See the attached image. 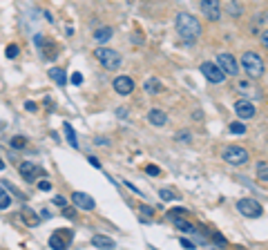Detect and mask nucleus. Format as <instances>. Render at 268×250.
Returning a JSON list of instances; mask_svg holds the SVG:
<instances>
[{"mask_svg": "<svg viewBox=\"0 0 268 250\" xmlns=\"http://www.w3.org/2000/svg\"><path fill=\"white\" fill-rule=\"evenodd\" d=\"M212 241H214L217 246H226V239L219 235V232H214V235H212Z\"/></svg>", "mask_w": 268, "mask_h": 250, "instance_id": "nucleus-37", "label": "nucleus"}, {"mask_svg": "<svg viewBox=\"0 0 268 250\" xmlns=\"http://www.w3.org/2000/svg\"><path fill=\"white\" fill-rule=\"evenodd\" d=\"M7 58H16L18 56V45H7Z\"/></svg>", "mask_w": 268, "mask_h": 250, "instance_id": "nucleus-32", "label": "nucleus"}, {"mask_svg": "<svg viewBox=\"0 0 268 250\" xmlns=\"http://www.w3.org/2000/svg\"><path fill=\"white\" fill-rule=\"evenodd\" d=\"M262 45L268 49V29H266V31H262Z\"/></svg>", "mask_w": 268, "mask_h": 250, "instance_id": "nucleus-42", "label": "nucleus"}, {"mask_svg": "<svg viewBox=\"0 0 268 250\" xmlns=\"http://www.w3.org/2000/svg\"><path fill=\"white\" fill-rule=\"evenodd\" d=\"M230 134H246V125L244 123H230Z\"/></svg>", "mask_w": 268, "mask_h": 250, "instance_id": "nucleus-28", "label": "nucleus"}, {"mask_svg": "<svg viewBox=\"0 0 268 250\" xmlns=\"http://www.w3.org/2000/svg\"><path fill=\"white\" fill-rule=\"evenodd\" d=\"M257 177H259V181L268 183V165L266 163H257Z\"/></svg>", "mask_w": 268, "mask_h": 250, "instance_id": "nucleus-27", "label": "nucleus"}, {"mask_svg": "<svg viewBox=\"0 0 268 250\" xmlns=\"http://www.w3.org/2000/svg\"><path fill=\"white\" fill-rule=\"evenodd\" d=\"M201 74H204L206 81H210L212 85H219V83L226 81V72L217 62H204V65H201Z\"/></svg>", "mask_w": 268, "mask_h": 250, "instance_id": "nucleus-6", "label": "nucleus"}, {"mask_svg": "<svg viewBox=\"0 0 268 250\" xmlns=\"http://www.w3.org/2000/svg\"><path fill=\"white\" fill-rule=\"evenodd\" d=\"M168 217H170V219H177V217H188V210H185V208H172V210L168 212Z\"/></svg>", "mask_w": 268, "mask_h": 250, "instance_id": "nucleus-29", "label": "nucleus"}, {"mask_svg": "<svg viewBox=\"0 0 268 250\" xmlns=\"http://www.w3.org/2000/svg\"><path fill=\"white\" fill-rule=\"evenodd\" d=\"M94 56L98 58V62H101L105 69H110V72H114V69L121 67V54L117 52V49H110V47H96V52H94Z\"/></svg>", "mask_w": 268, "mask_h": 250, "instance_id": "nucleus-3", "label": "nucleus"}, {"mask_svg": "<svg viewBox=\"0 0 268 250\" xmlns=\"http://www.w3.org/2000/svg\"><path fill=\"white\" fill-rule=\"evenodd\" d=\"M143 87H146L148 94H161V92H163V83H161L159 78H148Z\"/></svg>", "mask_w": 268, "mask_h": 250, "instance_id": "nucleus-18", "label": "nucleus"}, {"mask_svg": "<svg viewBox=\"0 0 268 250\" xmlns=\"http://www.w3.org/2000/svg\"><path fill=\"white\" fill-rule=\"evenodd\" d=\"M237 90L244 92V94H257V92H253V85H250V81H239V83H237Z\"/></svg>", "mask_w": 268, "mask_h": 250, "instance_id": "nucleus-26", "label": "nucleus"}, {"mask_svg": "<svg viewBox=\"0 0 268 250\" xmlns=\"http://www.w3.org/2000/svg\"><path fill=\"white\" fill-rule=\"evenodd\" d=\"M235 114H237L241 121L253 119L255 116V105L248 101V98H239V101L235 103Z\"/></svg>", "mask_w": 268, "mask_h": 250, "instance_id": "nucleus-10", "label": "nucleus"}, {"mask_svg": "<svg viewBox=\"0 0 268 250\" xmlns=\"http://www.w3.org/2000/svg\"><path fill=\"white\" fill-rule=\"evenodd\" d=\"M190 139H192V134L188 130H181L179 134H177V141H181V143H190Z\"/></svg>", "mask_w": 268, "mask_h": 250, "instance_id": "nucleus-31", "label": "nucleus"}, {"mask_svg": "<svg viewBox=\"0 0 268 250\" xmlns=\"http://www.w3.org/2000/svg\"><path fill=\"white\" fill-rule=\"evenodd\" d=\"M59 235H60V237H63V239H65V244H69V241H72V237H74V235H72V232H69V230H65V232L60 230Z\"/></svg>", "mask_w": 268, "mask_h": 250, "instance_id": "nucleus-38", "label": "nucleus"}, {"mask_svg": "<svg viewBox=\"0 0 268 250\" xmlns=\"http://www.w3.org/2000/svg\"><path fill=\"white\" fill-rule=\"evenodd\" d=\"M9 148H14V150H25V148H27V139H25V136H20V134L11 136V139H9Z\"/></svg>", "mask_w": 268, "mask_h": 250, "instance_id": "nucleus-23", "label": "nucleus"}, {"mask_svg": "<svg viewBox=\"0 0 268 250\" xmlns=\"http://www.w3.org/2000/svg\"><path fill=\"white\" fill-rule=\"evenodd\" d=\"M47 246L52 250H63V248H67V244H65V239L63 237L59 235V232H56V235H52L49 237V241H47Z\"/></svg>", "mask_w": 268, "mask_h": 250, "instance_id": "nucleus-20", "label": "nucleus"}, {"mask_svg": "<svg viewBox=\"0 0 268 250\" xmlns=\"http://www.w3.org/2000/svg\"><path fill=\"white\" fill-rule=\"evenodd\" d=\"M92 246H96V248H114V239L112 237H105V235H94L92 237Z\"/></svg>", "mask_w": 268, "mask_h": 250, "instance_id": "nucleus-15", "label": "nucleus"}, {"mask_svg": "<svg viewBox=\"0 0 268 250\" xmlns=\"http://www.w3.org/2000/svg\"><path fill=\"white\" fill-rule=\"evenodd\" d=\"M9 206H11V197L0 188V210H7Z\"/></svg>", "mask_w": 268, "mask_h": 250, "instance_id": "nucleus-25", "label": "nucleus"}, {"mask_svg": "<svg viewBox=\"0 0 268 250\" xmlns=\"http://www.w3.org/2000/svg\"><path fill=\"white\" fill-rule=\"evenodd\" d=\"M146 172H148V174H154V177H156V174H161V170L156 168V165H148Z\"/></svg>", "mask_w": 268, "mask_h": 250, "instance_id": "nucleus-39", "label": "nucleus"}, {"mask_svg": "<svg viewBox=\"0 0 268 250\" xmlns=\"http://www.w3.org/2000/svg\"><path fill=\"white\" fill-rule=\"evenodd\" d=\"M181 246H183V248H190V250H195L197 246L192 244V241H188V239H181Z\"/></svg>", "mask_w": 268, "mask_h": 250, "instance_id": "nucleus-41", "label": "nucleus"}, {"mask_svg": "<svg viewBox=\"0 0 268 250\" xmlns=\"http://www.w3.org/2000/svg\"><path fill=\"white\" fill-rule=\"evenodd\" d=\"M112 34H114L112 27H98L96 31H94V38H96V43L101 45V43H107V40L112 38Z\"/></svg>", "mask_w": 268, "mask_h": 250, "instance_id": "nucleus-16", "label": "nucleus"}, {"mask_svg": "<svg viewBox=\"0 0 268 250\" xmlns=\"http://www.w3.org/2000/svg\"><path fill=\"white\" fill-rule=\"evenodd\" d=\"M88 161H89V163L94 165V168H98V170H101V161H98L96 156H88Z\"/></svg>", "mask_w": 268, "mask_h": 250, "instance_id": "nucleus-40", "label": "nucleus"}, {"mask_svg": "<svg viewBox=\"0 0 268 250\" xmlns=\"http://www.w3.org/2000/svg\"><path fill=\"white\" fill-rule=\"evenodd\" d=\"M201 11L210 23H217L221 18V0H201Z\"/></svg>", "mask_w": 268, "mask_h": 250, "instance_id": "nucleus-9", "label": "nucleus"}, {"mask_svg": "<svg viewBox=\"0 0 268 250\" xmlns=\"http://www.w3.org/2000/svg\"><path fill=\"white\" fill-rule=\"evenodd\" d=\"M72 201H74V206L81 208V210H94V208H96V201H94L89 194H85V192H74Z\"/></svg>", "mask_w": 268, "mask_h": 250, "instance_id": "nucleus-12", "label": "nucleus"}, {"mask_svg": "<svg viewBox=\"0 0 268 250\" xmlns=\"http://www.w3.org/2000/svg\"><path fill=\"white\" fill-rule=\"evenodd\" d=\"M81 83H83V74L74 72V74H72V85H81Z\"/></svg>", "mask_w": 268, "mask_h": 250, "instance_id": "nucleus-36", "label": "nucleus"}, {"mask_svg": "<svg viewBox=\"0 0 268 250\" xmlns=\"http://www.w3.org/2000/svg\"><path fill=\"white\" fill-rule=\"evenodd\" d=\"M112 85L117 90V94H121V96H130L132 92H134V81L130 76H117Z\"/></svg>", "mask_w": 268, "mask_h": 250, "instance_id": "nucleus-11", "label": "nucleus"}, {"mask_svg": "<svg viewBox=\"0 0 268 250\" xmlns=\"http://www.w3.org/2000/svg\"><path fill=\"white\" fill-rule=\"evenodd\" d=\"M38 190H43V192H47V190H52V183H49L47 179H43V181H38Z\"/></svg>", "mask_w": 268, "mask_h": 250, "instance_id": "nucleus-35", "label": "nucleus"}, {"mask_svg": "<svg viewBox=\"0 0 268 250\" xmlns=\"http://www.w3.org/2000/svg\"><path fill=\"white\" fill-rule=\"evenodd\" d=\"M0 170H5V161L0 159Z\"/></svg>", "mask_w": 268, "mask_h": 250, "instance_id": "nucleus-45", "label": "nucleus"}, {"mask_svg": "<svg viewBox=\"0 0 268 250\" xmlns=\"http://www.w3.org/2000/svg\"><path fill=\"white\" fill-rule=\"evenodd\" d=\"M56 56H59V52H56V45L54 43H49L47 47H43V58L45 61H54Z\"/></svg>", "mask_w": 268, "mask_h": 250, "instance_id": "nucleus-24", "label": "nucleus"}, {"mask_svg": "<svg viewBox=\"0 0 268 250\" xmlns=\"http://www.w3.org/2000/svg\"><path fill=\"white\" fill-rule=\"evenodd\" d=\"M175 29H177V34H179V38L183 40V43H188V45L197 43L199 36H201V23L197 20V16L188 14V11L177 14Z\"/></svg>", "mask_w": 268, "mask_h": 250, "instance_id": "nucleus-1", "label": "nucleus"}, {"mask_svg": "<svg viewBox=\"0 0 268 250\" xmlns=\"http://www.w3.org/2000/svg\"><path fill=\"white\" fill-rule=\"evenodd\" d=\"M172 223H175L179 230H183V232H197L195 226H192V223H188V219H185V217H177V219H172Z\"/></svg>", "mask_w": 268, "mask_h": 250, "instance_id": "nucleus-21", "label": "nucleus"}, {"mask_svg": "<svg viewBox=\"0 0 268 250\" xmlns=\"http://www.w3.org/2000/svg\"><path fill=\"white\" fill-rule=\"evenodd\" d=\"M241 67H244V72L248 74L250 78H259V76H264V72H266L264 58L259 56L257 52H246L244 56H241Z\"/></svg>", "mask_w": 268, "mask_h": 250, "instance_id": "nucleus-2", "label": "nucleus"}, {"mask_svg": "<svg viewBox=\"0 0 268 250\" xmlns=\"http://www.w3.org/2000/svg\"><path fill=\"white\" fill-rule=\"evenodd\" d=\"M20 212H23V221L27 223V226L36 228V226H38V223H40V217L36 215V212L31 210V208H23V210H20Z\"/></svg>", "mask_w": 268, "mask_h": 250, "instance_id": "nucleus-14", "label": "nucleus"}, {"mask_svg": "<svg viewBox=\"0 0 268 250\" xmlns=\"http://www.w3.org/2000/svg\"><path fill=\"white\" fill-rule=\"evenodd\" d=\"M49 78H52L56 85H60L63 87L65 83H67V76H65V69H60V67H52L49 69Z\"/></svg>", "mask_w": 268, "mask_h": 250, "instance_id": "nucleus-17", "label": "nucleus"}, {"mask_svg": "<svg viewBox=\"0 0 268 250\" xmlns=\"http://www.w3.org/2000/svg\"><path fill=\"white\" fill-rule=\"evenodd\" d=\"M250 159L248 150L239 148V145H228V148L224 150V161L230 165H246Z\"/></svg>", "mask_w": 268, "mask_h": 250, "instance_id": "nucleus-4", "label": "nucleus"}, {"mask_svg": "<svg viewBox=\"0 0 268 250\" xmlns=\"http://www.w3.org/2000/svg\"><path fill=\"white\" fill-rule=\"evenodd\" d=\"M148 121H150L154 127H163V125L168 123V114H166V112H161V110H150Z\"/></svg>", "mask_w": 268, "mask_h": 250, "instance_id": "nucleus-13", "label": "nucleus"}, {"mask_svg": "<svg viewBox=\"0 0 268 250\" xmlns=\"http://www.w3.org/2000/svg\"><path fill=\"white\" fill-rule=\"evenodd\" d=\"M63 215L67 217V219H76V208H65L63 206Z\"/></svg>", "mask_w": 268, "mask_h": 250, "instance_id": "nucleus-34", "label": "nucleus"}, {"mask_svg": "<svg viewBox=\"0 0 268 250\" xmlns=\"http://www.w3.org/2000/svg\"><path fill=\"white\" fill-rule=\"evenodd\" d=\"M54 203H56V206H65V199L63 197H56V199H54Z\"/></svg>", "mask_w": 268, "mask_h": 250, "instance_id": "nucleus-44", "label": "nucleus"}, {"mask_svg": "<svg viewBox=\"0 0 268 250\" xmlns=\"http://www.w3.org/2000/svg\"><path fill=\"white\" fill-rule=\"evenodd\" d=\"M226 11H228V14H230V16H233V18H239V16L244 14V7L239 5L237 0H230L228 5H226Z\"/></svg>", "mask_w": 268, "mask_h": 250, "instance_id": "nucleus-22", "label": "nucleus"}, {"mask_svg": "<svg viewBox=\"0 0 268 250\" xmlns=\"http://www.w3.org/2000/svg\"><path fill=\"white\" fill-rule=\"evenodd\" d=\"M63 132H65V139H67V143L72 145V148H78V139H76V132H74L72 125L63 123Z\"/></svg>", "mask_w": 268, "mask_h": 250, "instance_id": "nucleus-19", "label": "nucleus"}, {"mask_svg": "<svg viewBox=\"0 0 268 250\" xmlns=\"http://www.w3.org/2000/svg\"><path fill=\"white\" fill-rule=\"evenodd\" d=\"M25 107H27V110H30V112H36V103H31V101H27V103H25Z\"/></svg>", "mask_w": 268, "mask_h": 250, "instance_id": "nucleus-43", "label": "nucleus"}, {"mask_svg": "<svg viewBox=\"0 0 268 250\" xmlns=\"http://www.w3.org/2000/svg\"><path fill=\"white\" fill-rule=\"evenodd\" d=\"M217 65L226 72V76H237L239 74V62L235 61V56L228 52H221L219 56H217Z\"/></svg>", "mask_w": 268, "mask_h": 250, "instance_id": "nucleus-7", "label": "nucleus"}, {"mask_svg": "<svg viewBox=\"0 0 268 250\" xmlns=\"http://www.w3.org/2000/svg\"><path fill=\"white\" fill-rule=\"evenodd\" d=\"M18 172H20V177H23L27 183H34L38 177H47V174L43 172V168L34 165L31 161H25V163H20L18 165Z\"/></svg>", "mask_w": 268, "mask_h": 250, "instance_id": "nucleus-8", "label": "nucleus"}, {"mask_svg": "<svg viewBox=\"0 0 268 250\" xmlns=\"http://www.w3.org/2000/svg\"><path fill=\"white\" fill-rule=\"evenodd\" d=\"M139 210H141L146 217H154V208H152V206H146V203H141V206H139Z\"/></svg>", "mask_w": 268, "mask_h": 250, "instance_id": "nucleus-33", "label": "nucleus"}, {"mask_svg": "<svg viewBox=\"0 0 268 250\" xmlns=\"http://www.w3.org/2000/svg\"><path fill=\"white\" fill-rule=\"evenodd\" d=\"M237 210L244 217H248V219H259V217L264 215V208L259 206V201H255V199H239Z\"/></svg>", "mask_w": 268, "mask_h": 250, "instance_id": "nucleus-5", "label": "nucleus"}, {"mask_svg": "<svg viewBox=\"0 0 268 250\" xmlns=\"http://www.w3.org/2000/svg\"><path fill=\"white\" fill-rule=\"evenodd\" d=\"M159 194H161V199H163V201H172V199L179 197V194H175L172 190H168V188H163V190H161Z\"/></svg>", "mask_w": 268, "mask_h": 250, "instance_id": "nucleus-30", "label": "nucleus"}]
</instances>
